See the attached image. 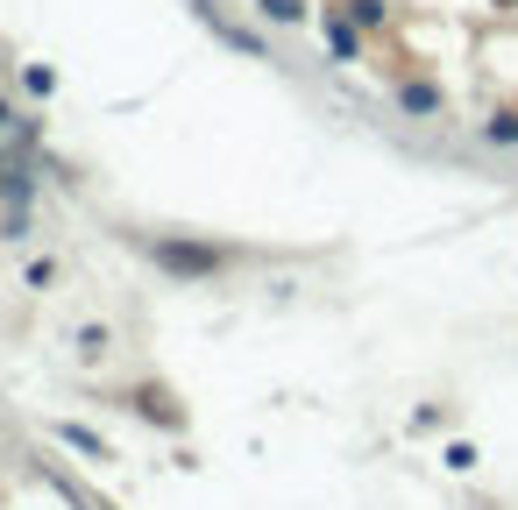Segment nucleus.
I'll return each mask as SVG.
<instances>
[{
    "label": "nucleus",
    "mask_w": 518,
    "mask_h": 510,
    "mask_svg": "<svg viewBox=\"0 0 518 510\" xmlns=\"http://www.w3.org/2000/svg\"><path fill=\"white\" fill-rule=\"evenodd\" d=\"M164 270H178V277H213V270H228V248H213V241H157L150 248Z\"/></svg>",
    "instance_id": "nucleus-1"
},
{
    "label": "nucleus",
    "mask_w": 518,
    "mask_h": 510,
    "mask_svg": "<svg viewBox=\"0 0 518 510\" xmlns=\"http://www.w3.org/2000/svg\"><path fill=\"white\" fill-rule=\"evenodd\" d=\"M398 114H412V121H440V85H426V78H398Z\"/></svg>",
    "instance_id": "nucleus-2"
},
{
    "label": "nucleus",
    "mask_w": 518,
    "mask_h": 510,
    "mask_svg": "<svg viewBox=\"0 0 518 510\" xmlns=\"http://www.w3.org/2000/svg\"><path fill=\"white\" fill-rule=\"evenodd\" d=\"M327 50L348 64V57H362V36H355V22L348 15H327Z\"/></svg>",
    "instance_id": "nucleus-3"
},
{
    "label": "nucleus",
    "mask_w": 518,
    "mask_h": 510,
    "mask_svg": "<svg viewBox=\"0 0 518 510\" xmlns=\"http://www.w3.org/2000/svg\"><path fill=\"white\" fill-rule=\"evenodd\" d=\"M341 8H348V22H355V29H384V22H391L384 0H341Z\"/></svg>",
    "instance_id": "nucleus-4"
},
{
    "label": "nucleus",
    "mask_w": 518,
    "mask_h": 510,
    "mask_svg": "<svg viewBox=\"0 0 518 510\" xmlns=\"http://www.w3.org/2000/svg\"><path fill=\"white\" fill-rule=\"evenodd\" d=\"M483 142H490V149H518V114H497V121H483Z\"/></svg>",
    "instance_id": "nucleus-5"
},
{
    "label": "nucleus",
    "mask_w": 518,
    "mask_h": 510,
    "mask_svg": "<svg viewBox=\"0 0 518 510\" xmlns=\"http://www.w3.org/2000/svg\"><path fill=\"white\" fill-rule=\"evenodd\" d=\"M263 22H306V0H256Z\"/></svg>",
    "instance_id": "nucleus-6"
},
{
    "label": "nucleus",
    "mask_w": 518,
    "mask_h": 510,
    "mask_svg": "<svg viewBox=\"0 0 518 510\" xmlns=\"http://www.w3.org/2000/svg\"><path fill=\"white\" fill-rule=\"evenodd\" d=\"M57 440H71V447H86V454H107L93 433H86V425H57Z\"/></svg>",
    "instance_id": "nucleus-7"
}]
</instances>
